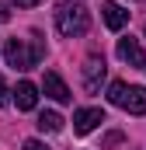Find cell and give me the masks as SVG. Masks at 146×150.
Wrapping results in <instances>:
<instances>
[{
	"label": "cell",
	"instance_id": "6da1fadb",
	"mask_svg": "<svg viewBox=\"0 0 146 150\" xmlns=\"http://www.w3.org/2000/svg\"><path fill=\"white\" fill-rule=\"evenodd\" d=\"M52 14H56L59 35H66V38H77V35H84V32L91 28V14H87V7L77 4V0H59Z\"/></svg>",
	"mask_w": 146,
	"mask_h": 150
},
{
	"label": "cell",
	"instance_id": "7a4b0ae2",
	"mask_svg": "<svg viewBox=\"0 0 146 150\" xmlns=\"http://www.w3.org/2000/svg\"><path fill=\"white\" fill-rule=\"evenodd\" d=\"M4 59L14 70H32V67H38V59H42V42H38V35H32V49H28L25 38H7Z\"/></svg>",
	"mask_w": 146,
	"mask_h": 150
},
{
	"label": "cell",
	"instance_id": "3957f363",
	"mask_svg": "<svg viewBox=\"0 0 146 150\" xmlns=\"http://www.w3.org/2000/svg\"><path fill=\"white\" fill-rule=\"evenodd\" d=\"M108 101L118 105V108H125V112H132V115H146V87L125 84V80H111Z\"/></svg>",
	"mask_w": 146,
	"mask_h": 150
},
{
	"label": "cell",
	"instance_id": "277c9868",
	"mask_svg": "<svg viewBox=\"0 0 146 150\" xmlns=\"http://www.w3.org/2000/svg\"><path fill=\"white\" fill-rule=\"evenodd\" d=\"M101 80H105V59L101 56H87V63H84V87L94 94V91H101Z\"/></svg>",
	"mask_w": 146,
	"mask_h": 150
},
{
	"label": "cell",
	"instance_id": "5b68a950",
	"mask_svg": "<svg viewBox=\"0 0 146 150\" xmlns=\"http://www.w3.org/2000/svg\"><path fill=\"white\" fill-rule=\"evenodd\" d=\"M42 91H45V98H52V101H59V105L73 101L70 87L63 84V77H59V74H45V80H42Z\"/></svg>",
	"mask_w": 146,
	"mask_h": 150
},
{
	"label": "cell",
	"instance_id": "8992f818",
	"mask_svg": "<svg viewBox=\"0 0 146 150\" xmlns=\"http://www.w3.org/2000/svg\"><path fill=\"white\" fill-rule=\"evenodd\" d=\"M101 122H105V112H101V108H80V112L73 115V129H77L80 136H87V133L98 129Z\"/></svg>",
	"mask_w": 146,
	"mask_h": 150
},
{
	"label": "cell",
	"instance_id": "52a82bcc",
	"mask_svg": "<svg viewBox=\"0 0 146 150\" xmlns=\"http://www.w3.org/2000/svg\"><path fill=\"white\" fill-rule=\"evenodd\" d=\"M118 59H125L129 67H146L143 59V45H139V38H118Z\"/></svg>",
	"mask_w": 146,
	"mask_h": 150
},
{
	"label": "cell",
	"instance_id": "ba28073f",
	"mask_svg": "<svg viewBox=\"0 0 146 150\" xmlns=\"http://www.w3.org/2000/svg\"><path fill=\"white\" fill-rule=\"evenodd\" d=\"M101 14H105V25H108L111 32H122V28L129 25V11H125L122 4H115V0H108V4L101 7Z\"/></svg>",
	"mask_w": 146,
	"mask_h": 150
},
{
	"label": "cell",
	"instance_id": "9c48e42d",
	"mask_svg": "<svg viewBox=\"0 0 146 150\" xmlns=\"http://www.w3.org/2000/svg\"><path fill=\"white\" fill-rule=\"evenodd\" d=\"M11 94H14V101H18V108H21V112H32V108L38 105V87L32 84V80H21V84H18V91H11Z\"/></svg>",
	"mask_w": 146,
	"mask_h": 150
},
{
	"label": "cell",
	"instance_id": "30bf717a",
	"mask_svg": "<svg viewBox=\"0 0 146 150\" xmlns=\"http://www.w3.org/2000/svg\"><path fill=\"white\" fill-rule=\"evenodd\" d=\"M38 129L42 133H59L63 129V115L59 112H42L38 115Z\"/></svg>",
	"mask_w": 146,
	"mask_h": 150
},
{
	"label": "cell",
	"instance_id": "8fae6325",
	"mask_svg": "<svg viewBox=\"0 0 146 150\" xmlns=\"http://www.w3.org/2000/svg\"><path fill=\"white\" fill-rule=\"evenodd\" d=\"M118 143H122V133H108V136H105V150L118 147Z\"/></svg>",
	"mask_w": 146,
	"mask_h": 150
},
{
	"label": "cell",
	"instance_id": "7c38bea8",
	"mask_svg": "<svg viewBox=\"0 0 146 150\" xmlns=\"http://www.w3.org/2000/svg\"><path fill=\"white\" fill-rule=\"evenodd\" d=\"M7 101H11V91H7V80H4V77H0V108H4V105H7Z\"/></svg>",
	"mask_w": 146,
	"mask_h": 150
},
{
	"label": "cell",
	"instance_id": "4fadbf2b",
	"mask_svg": "<svg viewBox=\"0 0 146 150\" xmlns=\"http://www.w3.org/2000/svg\"><path fill=\"white\" fill-rule=\"evenodd\" d=\"M21 150H49V147H45L42 140H25V147H21Z\"/></svg>",
	"mask_w": 146,
	"mask_h": 150
},
{
	"label": "cell",
	"instance_id": "5bb4252c",
	"mask_svg": "<svg viewBox=\"0 0 146 150\" xmlns=\"http://www.w3.org/2000/svg\"><path fill=\"white\" fill-rule=\"evenodd\" d=\"M7 18H11V11H7V4L0 0V21H7Z\"/></svg>",
	"mask_w": 146,
	"mask_h": 150
},
{
	"label": "cell",
	"instance_id": "9a60e30c",
	"mask_svg": "<svg viewBox=\"0 0 146 150\" xmlns=\"http://www.w3.org/2000/svg\"><path fill=\"white\" fill-rule=\"evenodd\" d=\"M14 4H18V7H35L38 0H14Z\"/></svg>",
	"mask_w": 146,
	"mask_h": 150
}]
</instances>
